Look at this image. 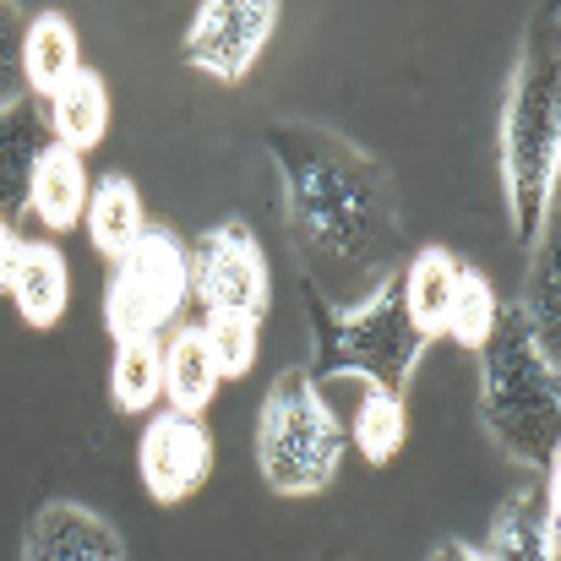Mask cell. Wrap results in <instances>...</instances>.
<instances>
[{"label":"cell","instance_id":"cell-2","mask_svg":"<svg viewBox=\"0 0 561 561\" xmlns=\"http://www.w3.org/2000/svg\"><path fill=\"white\" fill-rule=\"evenodd\" d=\"M557 170H561V66H557V22L540 11L524 33V60L513 71V93L502 110V181L507 213L524 245L557 213Z\"/></svg>","mask_w":561,"mask_h":561},{"label":"cell","instance_id":"cell-19","mask_svg":"<svg viewBox=\"0 0 561 561\" xmlns=\"http://www.w3.org/2000/svg\"><path fill=\"white\" fill-rule=\"evenodd\" d=\"M218 381H224V376L213 366L202 333H196V328H175V333L164 339V398H170V409L202 420V409L213 403Z\"/></svg>","mask_w":561,"mask_h":561},{"label":"cell","instance_id":"cell-13","mask_svg":"<svg viewBox=\"0 0 561 561\" xmlns=\"http://www.w3.org/2000/svg\"><path fill=\"white\" fill-rule=\"evenodd\" d=\"M491 561H557V469L540 485L518 491L491 524Z\"/></svg>","mask_w":561,"mask_h":561},{"label":"cell","instance_id":"cell-20","mask_svg":"<svg viewBox=\"0 0 561 561\" xmlns=\"http://www.w3.org/2000/svg\"><path fill=\"white\" fill-rule=\"evenodd\" d=\"M110 398L121 414H142L164 398V339H121L115 344Z\"/></svg>","mask_w":561,"mask_h":561},{"label":"cell","instance_id":"cell-17","mask_svg":"<svg viewBox=\"0 0 561 561\" xmlns=\"http://www.w3.org/2000/svg\"><path fill=\"white\" fill-rule=\"evenodd\" d=\"M82 224H88L93 251L110 256V262H121V256L142 240V229H148L137 186H131L126 175H104V181H93V186H88V207H82Z\"/></svg>","mask_w":561,"mask_h":561},{"label":"cell","instance_id":"cell-18","mask_svg":"<svg viewBox=\"0 0 561 561\" xmlns=\"http://www.w3.org/2000/svg\"><path fill=\"white\" fill-rule=\"evenodd\" d=\"M88 164L66 148H49L33 170V186H27V213L49 229V234H66L71 224H82V207H88Z\"/></svg>","mask_w":561,"mask_h":561},{"label":"cell","instance_id":"cell-5","mask_svg":"<svg viewBox=\"0 0 561 561\" xmlns=\"http://www.w3.org/2000/svg\"><path fill=\"white\" fill-rule=\"evenodd\" d=\"M425 344L431 339L409 322L403 289L392 278V284L376 289L360 311L339 317V328L322 333V366L311 371V381H322V376H355V381H366L376 392L403 398V387H409V376L420 366Z\"/></svg>","mask_w":561,"mask_h":561},{"label":"cell","instance_id":"cell-25","mask_svg":"<svg viewBox=\"0 0 561 561\" xmlns=\"http://www.w3.org/2000/svg\"><path fill=\"white\" fill-rule=\"evenodd\" d=\"M22 27H27L22 11L0 5V110L27 99V82H22Z\"/></svg>","mask_w":561,"mask_h":561},{"label":"cell","instance_id":"cell-4","mask_svg":"<svg viewBox=\"0 0 561 561\" xmlns=\"http://www.w3.org/2000/svg\"><path fill=\"white\" fill-rule=\"evenodd\" d=\"M344 420L333 414L328 392L311 381V371L289 366L273 376L256 420V463L262 480L278 496H317L333 485L344 463Z\"/></svg>","mask_w":561,"mask_h":561},{"label":"cell","instance_id":"cell-6","mask_svg":"<svg viewBox=\"0 0 561 561\" xmlns=\"http://www.w3.org/2000/svg\"><path fill=\"white\" fill-rule=\"evenodd\" d=\"M191 306V245L170 229H142V240L115 262L104 289V322L121 339H159Z\"/></svg>","mask_w":561,"mask_h":561},{"label":"cell","instance_id":"cell-24","mask_svg":"<svg viewBox=\"0 0 561 561\" xmlns=\"http://www.w3.org/2000/svg\"><path fill=\"white\" fill-rule=\"evenodd\" d=\"M202 344H207V355H213V366L218 376H245L256 366V350H262V322L256 317H207L202 328Z\"/></svg>","mask_w":561,"mask_h":561},{"label":"cell","instance_id":"cell-15","mask_svg":"<svg viewBox=\"0 0 561 561\" xmlns=\"http://www.w3.org/2000/svg\"><path fill=\"white\" fill-rule=\"evenodd\" d=\"M82 71V38L60 11H38L22 27V82L33 99L60 93L71 77Z\"/></svg>","mask_w":561,"mask_h":561},{"label":"cell","instance_id":"cell-27","mask_svg":"<svg viewBox=\"0 0 561 561\" xmlns=\"http://www.w3.org/2000/svg\"><path fill=\"white\" fill-rule=\"evenodd\" d=\"M425 561H491V557H485L480 546H463V540H442V546H436V551H431Z\"/></svg>","mask_w":561,"mask_h":561},{"label":"cell","instance_id":"cell-21","mask_svg":"<svg viewBox=\"0 0 561 561\" xmlns=\"http://www.w3.org/2000/svg\"><path fill=\"white\" fill-rule=\"evenodd\" d=\"M557 213H551V224L540 229V240H535V267H529V289H524V300H518V311H524V322H529V333L540 339V350L546 355H557L561 344V278H557Z\"/></svg>","mask_w":561,"mask_h":561},{"label":"cell","instance_id":"cell-3","mask_svg":"<svg viewBox=\"0 0 561 561\" xmlns=\"http://www.w3.org/2000/svg\"><path fill=\"white\" fill-rule=\"evenodd\" d=\"M480 414L485 431L518 463L557 469L561 447V371L540 350L518 306L496 311L491 339L480 344Z\"/></svg>","mask_w":561,"mask_h":561},{"label":"cell","instance_id":"cell-22","mask_svg":"<svg viewBox=\"0 0 561 561\" xmlns=\"http://www.w3.org/2000/svg\"><path fill=\"white\" fill-rule=\"evenodd\" d=\"M403 431H409V420H403V398L376 392V387L360 381V398H355V409H350L344 436H355V447H360L371 463H392V453L403 447Z\"/></svg>","mask_w":561,"mask_h":561},{"label":"cell","instance_id":"cell-14","mask_svg":"<svg viewBox=\"0 0 561 561\" xmlns=\"http://www.w3.org/2000/svg\"><path fill=\"white\" fill-rule=\"evenodd\" d=\"M44 121H49V142L82 159L88 148L110 137V82L82 66L60 93L44 99Z\"/></svg>","mask_w":561,"mask_h":561},{"label":"cell","instance_id":"cell-26","mask_svg":"<svg viewBox=\"0 0 561 561\" xmlns=\"http://www.w3.org/2000/svg\"><path fill=\"white\" fill-rule=\"evenodd\" d=\"M16 251H22V234H16V224H5V218H0V289H5L11 267H16Z\"/></svg>","mask_w":561,"mask_h":561},{"label":"cell","instance_id":"cell-9","mask_svg":"<svg viewBox=\"0 0 561 561\" xmlns=\"http://www.w3.org/2000/svg\"><path fill=\"white\" fill-rule=\"evenodd\" d=\"M137 469H142V485L153 502H164V507L186 502L213 474V431L191 414L159 409L137 442Z\"/></svg>","mask_w":561,"mask_h":561},{"label":"cell","instance_id":"cell-23","mask_svg":"<svg viewBox=\"0 0 561 561\" xmlns=\"http://www.w3.org/2000/svg\"><path fill=\"white\" fill-rule=\"evenodd\" d=\"M496 311H502V300H496L491 278L474 273V267H458V289H453V311H447V339L480 355V344L496 328Z\"/></svg>","mask_w":561,"mask_h":561},{"label":"cell","instance_id":"cell-16","mask_svg":"<svg viewBox=\"0 0 561 561\" xmlns=\"http://www.w3.org/2000/svg\"><path fill=\"white\" fill-rule=\"evenodd\" d=\"M458 256L442 251V245H425L414 251L403 267H398V289H403V311L409 322L425 333V339H442L447 333V311H453V289H458Z\"/></svg>","mask_w":561,"mask_h":561},{"label":"cell","instance_id":"cell-8","mask_svg":"<svg viewBox=\"0 0 561 561\" xmlns=\"http://www.w3.org/2000/svg\"><path fill=\"white\" fill-rule=\"evenodd\" d=\"M273 27H278L273 0H207L196 5L186 27V60L213 82H240L262 60Z\"/></svg>","mask_w":561,"mask_h":561},{"label":"cell","instance_id":"cell-11","mask_svg":"<svg viewBox=\"0 0 561 561\" xmlns=\"http://www.w3.org/2000/svg\"><path fill=\"white\" fill-rule=\"evenodd\" d=\"M49 121H44V99H16L11 110H0V218L16 224L27 213V186L38 159L49 153Z\"/></svg>","mask_w":561,"mask_h":561},{"label":"cell","instance_id":"cell-7","mask_svg":"<svg viewBox=\"0 0 561 561\" xmlns=\"http://www.w3.org/2000/svg\"><path fill=\"white\" fill-rule=\"evenodd\" d=\"M191 300L207 306V317H256L273 300L267 256L245 224H218L191 245Z\"/></svg>","mask_w":561,"mask_h":561},{"label":"cell","instance_id":"cell-10","mask_svg":"<svg viewBox=\"0 0 561 561\" xmlns=\"http://www.w3.org/2000/svg\"><path fill=\"white\" fill-rule=\"evenodd\" d=\"M22 561H126V546L110 529V518L77 502H49L27 529Z\"/></svg>","mask_w":561,"mask_h":561},{"label":"cell","instance_id":"cell-12","mask_svg":"<svg viewBox=\"0 0 561 561\" xmlns=\"http://www.w3.org/2000/svg\"><path fill=\"white\" fill-rule=\"evenodd\" d=\"M5 295L16 306V317L27 328H55L71 306V267L60 256V245L49 240H22L16 251V267L5 278Z\"/></svg>","mask_w":561,"mask_h":561},{"label":"cell","instance_id":"cell-1","mask_svg":"<svg viewBox=\"0 0 561 561\" xmlns=\"http://www.w3.org/2000/svg\"><path fill=\"white\" fill-rule=\"evenodd\" d=\"M278 213L317 289V306L350 317L403 267V213L392 175L328 126H267Z\"/></svg>","mask_w":561,"mask_h":561}]
</instances>
